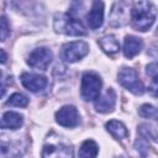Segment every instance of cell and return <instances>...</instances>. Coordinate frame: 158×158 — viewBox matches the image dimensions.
<instances>
[{
  "mask_svg": "<svg viewBox=\"0 0 158 158\" xmlns=\"http://www.w3.org/2000/svg\"><path fill=\"white\" fill-rule=\"evenodd\" d=\"M143 47V42L141 38L136 36H126L125 42H123V54L127 58H133L137 56Z\"/></svg>",
  "mask_w": 158,
  "mask_h": 158,
  "instance_id": "cell-12",
  "label": "cell"
},
{
  "mask_svg": "<svg viewBox=\"0 0 158 158\" xmlns=\"http://www.w3.org/2000/svg\"><path fill=\"white\" fill-rule=\"evenodd\" d=\"M106 130L116 138V139H125L128 136V131L126 128V126L117 121V120H111L106 123Z\"/></svg>",
  "mask_w": 158,
  "mask_h": 158,
  "instance_id": "cell-16",
  "label": "cell"
},
{
  "mask_svg": "<svg viewBox=\"0 0 158 158\" xmlns=\"http://www.w3.org/2000/svg\"><path fill=\"white\" fill-rule=\"evenodd\" d=\"M21 83L27 90H30L32 93L43 90L48 84L47 79L43 75L32 74V73H23L21 75Z\"/></svg>",
  "mask_w": 158,
  "mask_h": 158,
  "instance_id": "cell-9",
  "label": "cell"
},
{
  "mask_svg": "<svg viewBox=\"0 0 158 158\" xmlns=\"http://www.w3.org/2000/svg\"><path fill=\"white\" fill-rule=\"evenodd\" d=\"M10 33V26L7 23V20L5 16H1V30H0V36H1V41H5L6 37Z\"/></svg>",
  "mask_w": 158,
  "mask_h": 158,
  "instance_id": "cell-21",
  "label": "cell"
},
{
  "mask_svg": "<svg viewBox=\"0 0 158 158\" xmlns=\"http://www.w3.org/2000/svg\"><path fill=\"white\" fill-rule=\"evenodd\" d=\"M99 44H100L101 49L107 54H115L120 49V43H118L117 38L112 35H107V36H104L102 38H100Z\"/></svg>",
  "mask_w": 158,
  "mask_h": 158,
  "instance_id": "cell-15",
  "label": "cell"
},
{
  "mask_svg": "<svg viewBox=\"0 0 158 158\" xmlns=\"http://www.w3.org/2000/svg\"><path fill=\"white\" fill-rule=\"evenodd\" d=\"M53 59V54L52 52L46 48V47H40L33 49L27 59V63L30 67L35 68V69H41V70H46L48 68V65L51 64Z\"/></svg>",
  "mask_w": 158,
  "mask_h": 158,
  "instance_id": "cell-6",
  "label": "cell"
},
{
  "mask_svg": "<svg viewBox=\"0 0 158 158\" xmlns=\"http://www.w3.org/2000/svg\"><path fill=\"white\" fill-rule=\"evenodd\" d=\"M118 83L126 88L127 90H130L131 93H133L135 95H142L144 93V86L142 84V81L138 78V74L135 69L132 68H122L118 72Z\"/></svg>",
  "mask_w": 158,
  "mask_h": 158,
  "instance_id": "cell-4",
  "label": "cell"
},
{
  "mask_svg": "<svg viewBox=\"0 0 158 158\" xmlns=\"http://www.w3.org/2000/svg\"><path fill=\"white\" fill-rule=\"evenodd\" d=\"M104 21V4L101 1H94L90 11L86 15V22L91 30H96Z\"/></svg>",
  "mask_w": 158,
  "mask_h": 158,
  "instance_id": "cell-10",
  "label": "cell"
},
{
  "mask_svg": "<svg viewBox=\"0 0 158 158\" xmlns=\"http://www.w3.org/2000/svg\"><path fill=\"white\" fill-rule=\"evenodd\" d=\"M128 4L127 2H116L114 6V10L111 12V17H110V23L112 26H122L125 25L127 21V16H126V10H127Z\"/></svg>",
  "mask_w": 158,
  "mask_h": 158,
  "instance_id": "cell-13",
  "label": "cell"
},
{
  "mask_svg": "<svg viewBox=\"0 0 158 158\" xmlns=\"http://www.w3.org/2000/svg\"><path fill=\"white\" fill-rule=\"evenodd\" d=\"M23 118L20 114L14 111H7L2 115L1 118V127L2 128H10V130H17L22 126Z\"/></svg>",
  "mask_w": 158,
  "mask_h": 158,
  "instance_id": "cell-14",
  "label": "cell"
},
{
  "mask_svg": "<svg viewBox=\"0 0 158 158\" xmlns=\"http://www.w3.org/2000/svg\"><path fill=\"white\" fill-rule=\"evenodd\" d=\"M0 52H1V63H5L6 62V53L4 49H1Z\"/></svg>",
  "mask_w": 158,
  "mask_h": 158,
  "instance_id": "cell-23",
  "label": "cell"
},
{
  "mask_svg": "<svg viewBox=\"0 0 158 158\" xmlns=\"http://www.w3.org/2000/svg\"><path fill=\"white\" fill-rule=\"evenodd\" d=\"M152 83H151V85H149V91H151V94L153 95V96H157L158 98V73L157 74H154V75H152Z\"/></svg>",
  "mask_w": 158,
  "mask_h": 158,
  "instance_id": "cell-22",
  "label": "cell"
},
{
  "mask_svg": "<svg viewBox=\"0 0 158 158\" xmlns=\"http://www.w3.org/2000/svg\"><path fill=\"white\" fill-rule=\"evenodd\" d=\"M139 115L143 116V117H147V118H154L158 121V109L152 106V105H142L141 109H139Z\"/></svg>",
  "mask_w": 158,
  "mask_h": 158,
  "instance_id": "cell-19",
  "label": "cell"
},
{
  "mask_svg": "<svg viewBox=\"0 0 158 158\" xmlns=\"http://www.w3.org/2000/svg\"><path fill=\"white\" fill-rule=\"evenodd\" d=\"M6 104L7 105H12V106H21V107H23V106H26L28 104V100H27V98L25 95H22L20 93H15V94H12L9 98Z\"/></svg>",
  "mask_w": 158,
  "mask_h": 158,
  "instance_id": "cell-18",
  "label": "cell"
},
{
  "mask_svg": "<svg viewBox=\"0 0 158 158\" xmlns=\"http://www.w3.org/2000/svg\"><path fill=\"white\" fill-rule=\"evenodd\" d=\"M42 158H74L73 149L63 143H49L42 149Z\"/></svg>",
  "mask_w": 158,
  "mask_h": 158,
  "instance_id": "cell-8",
  "label": "cell"
},
{
  "mask_svg": "<svg viewBox=\"0 0 158 158\" xmlns=\"http://www.w3.org/2000/svg\"><path fill=\"white\" fill-rule=\"evenodd\" d=\"M56 121L63 127H74L79 123V114L74 106H63L56 112Z\"/></svg>",
  "mask_w": 158,
  "mask_h": 158,
  "instance_id": "cell-7",
  "label": "cell"
},
{
  "mask_svg": "<svg viewBox=\"0 0 158 158\" xmlns=\"http://www.w3.org/2000/svg\"><path fill=\"white\" fill-rule=\"evenodd\" d=\"M115 104H116V94L114 89L109 88L102 96L98 98V100L95 101V107L96 111L99 112H110L114 110Z\"/></svg>",
  "mask_w": 158,
  "mask_h": 158,
  "instance_id": "cell-11",
  "label": "cell"
},
{
  "mask_svg": "<svg viewBox=\"0 0 158 158\" xmlns=\"http://www.w3.org/2000/svg\"><path fill=\"white\" fill-rule=\"evenodd\" d=\"M135 147H136V149L141 153V156L144 157L146 153H147V151H148V142L146 141V137L142 136V135H139V136L137 137L136 142H135Z\"/></svg>",
  "mask_w": 158,
  "mask_h": 158,
  "instance_id": "cell-20",
  "label": "cell"
},
{
  "mask_svg": "<svg viewBox=\"0 0 158 158\" xmlns=\"http://www.w3.org/2000/svg\"><path fill=\"white\" fill-rule=\"evenodd\" d=\"M101 79L95 73H85L81 78V98L85 101H91L99 98L101 90Z\"/></svg>",
  "mask_w": 158,
  "mask_h": 158,
  "instance_id": "cell-3",
  "label": "cell"
},
{
  "mask_svg": "<svg viewBox=\"0 0 158 158\" xmlns=\"http://www.w3.org/2000/svg\"><path fill=\"white\" fill-rule=\"evenodd\" d=\"M98 144L93 139H86L79 149V158H96L98 156Z\"/></svg>",
  "mask_w": 158,
  "mask_h": 158,
  "instance_id": "cell-17",
  "label": "cell"
},
{
  "mask_svg": "<svg viewBox=\"0 0 158 158\" xmlns=\"http://www.w3.org/2000/svg\"><path fill=\"white\" fill-rule=\"evenodd\" d=\"M54 30L57 32L68 35V36H84L86 30L80 20L73 16V14L57 15L54 19Z\"/></svg>",
  "mask_w": 158,
  "mask_h": 158,
  "instance_id": "cell-2",
  "label": "cell"
},
{
  "mask_svg": "<svg viewBox=\"0 0 158 158\" xmlns=\"http://www.w3.org/2000/svg\"><path fill=\"white\" fill-rule=\"evenodd\" d=\"M88 52H89V46L83 41L69 42V43L64 44L62 48L63 58H64V60H67L69 63L81 59L83 57H85L88 54Z\"/></svg>",
  "mask_w": 158,
  "mask_h": 158,
  "instance_id": "cell-5",
  "label": "cell"
},
{
  "mask_svg": "<svg viewBox=\"0 0 158 158\" xmlns=\"http://www.w3.org/2000/svg\"><path fill=\"white\" fill-rule=\"evenodd\" d=\"M156 17H157V10L152 2L148 1L133 2L131 10V19H132L131 21L137 31L144 32L148 28H151Z\"/></svg>",
  "mask_w": 158,
  "mask_h": 158,
  "instance_id": "cell-1",
  "label": "cell"
}]
</instances>
